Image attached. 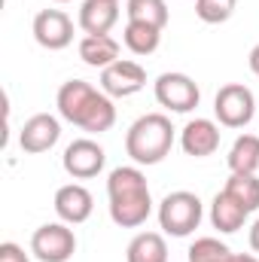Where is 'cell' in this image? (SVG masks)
I'll return each instance as SVG.
<instances>
[{"label": "cell", "mask_w": 259, "mask_h": 262, "mask_svg": "<svg viewBox=\"0 0 259 262\" xmlns=\"http://www.w3.org/2000/svg\"><path fill=\"white\" fill-rule=\"evenodd\" d=\"M55 107L64 122L89 131V134H104L116 125L113 98L85 79H67L55 95Z\"/></svg>", "instance_id": "6da1fadb"}, {"label": "cell", "mask_w": 259, "mask_h": 262, "mask_svg": "<svg viewBox=\"0 0 259 262\" xmlns=\"http://www.w3.org/2000/svg\"><path fill=\"white\" fill-rule=\"evenodd\" d=\"M107 198H110V220L119 229H137L153 213V195L143 171L137 165H119L107 177Z\"/></svg>", "instance_id": "7a4b0ae2"}, {"label": "cell", "mask_w": 259, "mask_h": 262, "mask_svg": "<svg viewBox=\"0 0 259 262\" xmlns=\"http://www.w3.org/2000/svg\"><path fill=\"white\" fill-rule=\"evenodd\" d=\"M174 146V125L165 113H146L125 131V152L134 165H159Z\"/></svg>", "instance_id": "3957f363"}, {"label": "cell", "mask_w": 259, "mask_h": 262, "mask_svg": "<svg viewBox=\"0 0 259 262\" xmlns=\"http://www.w3.org/2000/svg\"><path fill=\"white\" fill-rule=\"evenodd\" d=\"M204 220V204L195 192L177 189L168 192L159 204V226L171 238H189Z\"/></svg>", "instance_id": "277c9868"}, {"label": "cell", "mask_w": 259, "mask_h": 262, "mask_svg": "<svg viewBox=\"0 0 259 262\" xmlns=\"http://www.w3.org/2000/svg\"><path fill=\"white\" fill-rule=\"evenodd\" d=\"M213 116L223 128H244L256 116V98L244 82H229L213 98Z\"/></svg>", "instance_id": "5b68a950"}, {"label": "cell", "mask_w": 259, "mask_h": 262, "mask_svg": "<svg viewBox=\"0 0 259 262\" xmlns=\"http://www.w3.org/2000/svg\"><path fill=\"white\" fill-rule=\"evenodd\" d=\"M153 95L159 101V107L171 110V113H189L201 101V89L192 76L186 73H162L153 82Z\"/></svg>", "instance_id": "8992f818"}, {"label": "cell", "mask_w": 259, "mask_h": 262, "mask_svg": "<svg viewBox=\"0 0 259 262\" xmlns=\"http://www.w3.org/2000/svg\"><path fill=\"white\" fill-rule=\"evenodd\" d=\"M31 253L40 262H67L76 253V235L67 223H46L31 235Z\"/></svg>", "instance_id": "52a82bcc"}, {"label": "cell", "mask_w": 259, "mask_h": 262, "mask_svg": "<svg viewBox=\"0 0 259 262\" xmlns=\"http://www.w3.org/2000/svg\"><path fill=\"white\" fill-rule=\"evenodd\" d=\"M61 165H64V171L73 180H92V177H98L104 171L107 152H104V146L98 140L79 137V140L67 143L64 156H61Z\"/></svg>", "instance_id": "ba28073f"}, {"label": "cell", "mask_w": 259, "mask_h": 262, "mask_svg": "<svg viewBox=\"0 0 259 262\" xmlns=\"http://www.w3.org/2000/svg\"><path fill=\"white\" fill-rule=\"evenodd\" d=\"M34 40L49 49V52H61L73 43V21L61 9H43L34 15Z\"/></svg>", "instance_id": "9c48e42d"}, {"label": "cell", "mask_w": 259, "mask_h": 262, "mask_svg": "<svg viewBox=\"0 0 259 262\" xmlns=\"http://www.w3.org/2000/svg\"><path fill=\"white\" fill-rule=\"evenodd\" d=\"M58 140H61V122H58L52 113H37V116H31V119L21 125V131H18V146H21L28 156L49 152Z\"/></svg>", "instance_id": "30bf717a"}, {"label": "cell", "mask_w": 259, "mask_h": 262, "mask_svg": "<svg viewBox=\"0 0 259 262\" xmlns=\"http://www.w3.org/2000/svg\"><path fill=\"white\" fill-rule=\"evenodd\" d=\"M146 85V70L137 61H113L110 67L101 70V92L110 98H131Z\"/></svg>", "instance_id": "8fae6325"}, {"label": "cell", "mask_w": 259, "mask_h": 262, "mask_svg": "<svg viewBox=\"0 0 259 262\" xmlns=\"http://www.w3.org/2000/svg\"><path fill=\"white\" fill-rule=\"evenodd\" d=\"M55 213H58V220L67 223V226H79V223H85L89 216H92V210H95V198L92 192L85 189V186H79V183H67L61 186L58 192H55Z\"/></svg>", "instance_id": "7c38bea8"}, {"label": "cell", "mask_w": 259, "mask_h": 262, "mask_svg": "<svg viewBox=\"0 0 259 262\" xmlns=\"http://www.w3.org/2000/svg\"><path fill=\"white\" fill-rule=\"evenodd\" d=\"M180 146L192 159H207L220 149V125L213 119H189L180 131Z\"/></svg>", "instance_id": "4fadbf2b"}, {"label": "cell", "mask_w": 259, "mask_h": 262, "mask_svg": "<svg viewBox=\"0 0 259 262\" xmlns=\"http://www.w3.org/2000/svg\"><path fill=\"white\" fill-rule=\"evenodd\" d=\"M247 216H250V210H247L238 198L229 195L226 189L217 192L213 201H210V226H213L217 232H223V235H235L238 229H244Z\"/></svg>", "instance_id": "5bb4252c"}, {"label": "cell", "mask_w": 259, "mask_h": 262, "mask_svg": "<svg viewBox=\"0 0 259 262\" xmlns=\"http://www.w3.org/2000/svg\"><path fill=\"white\" fill-rule=\"evenodd\" d=\"M119 21V0H82L79 28L85 34H110Z\"/></svg>", "instance_id": "9a60e30c"}, {"label": "cell", "mask_w": 259, "mask_h": 262, "mask_svg": "<svg viewBox=\"0 0 259 262\" xmlns=\"http://www.w3.org/2000/svg\"><path fill=\"white\" fill-rule=\"evenodd\" d=\"M79 58L89 67H110L113 61H119V43L110 34H85L79 40Z\"/></svg>", "instance_id": "2e32d148"}, {"label": "cell", "mask_w": 259, "mask_h": 262, "mask_svg": "<svg viewBox=\"0 0 259 262\" xmlns=\"http://www.w3.org/2000/svg\"><path fill=\"white\" fill-rule=\"evenodd\" d=\"M125 262H168V244L159 232H137L128 241Z\"/></svg>", "instance_id": "e0dca14e"}, {"label": "cell", "mask_w": 259, "mask_h": 262, "mask_svg": "<svg viewBox=\"0 0 259 262\" xmlns=\"http://www.w3.org/2000/svg\"><path fill=\"white\" fill-rule=\"evenodd\" d=\"M226 165L232 174H256L259 171V137L256 134H241L229 156H226Z\"/></svg>", "instance_id": "ac0fdd59"}, {"label": "cell", "mask_w": 259, "mask_h": 262, "mask_svg": "<svg viewBox=\"0 0 259 262\" xmlns=\"http://www.w3.org/2000/svg\"><path fill=\"white\" fill-rule=\"evenodd\" d=\"M122 43L134 55H153L162 43V31L153 25H143V21H128L122 31Z\"/></svg>", "instance_id": "d6986e66"}, {"label": "cell", "mask_w": 259, "mask_h": 262, "mask_svg": "<svg viewBox=\"0 0 259 262\" xmlns=\"http://www.w3.org/2000/svg\"><path fill=\"white\" fill-rule=\"evenodd\" d=\"M125 12H128V21H143V25H153L159 31L168 25L165 0H125Z\"/></svg>", "instance_id": "ffe728a7"}, {"label": "cell", "mask_w": 259, "mask_h": 262, "mask_svg": "<svg viewBox=\"0 0 259 262\" xmlns=\"http://www.w3.org/2000/svg\"><path fill=\"white\" fill-rule=\"evenodd\" d=\"M232 198H238L250 213L259 210V177L256 174H232L223 186Z\"/></svg>", "instance_id": "44dd1931"}, {"label": "cell", "mask_w": 259, "mask_h": 262, "mask_svg": "<svg viewBox=\"0 0 259 262\" xmlns=\"http://www.w3.org/2000/svg\"><path fill=\"white\" fill-rule=\"evenodd\" d=\"M189 262H235V253L220 238H198L189 247Z\"/></svg>", "instance_id": "7402d4cb"}, {"label": "cell", "mask_w": 259, "mask_h": 262, "mask_svg": "<svg viewBox=\"0 0 259 262\" xmlns=\"http://www.w3.org/2000/svg\"><path fill=\"white\" fill-rule=\"evenodd\" d=\"M238 0H195V15L204 25H223L235 15Z\"/></svg>", "instance_id": "603a6c76"}, {"label": "cell", "mask_w": 259, "mask_h": 262, "mask_svg": "<svg viewBox=\"0 0 259 262\" xmlns=\"http://www.w3.org/2000/svg\"><path fill=\"white\" fill-rule=\"evenodd\" d=\"M0 262H31L25 247H18L15 241H3L0 244Z\"/></svg>", "instance_id": "cb8c5ba5"}, {"label": "cell", "mask_w": 259, "mask_h": 262, "mask_svg": "<svg viewBox=\"0 0 259 262\" xmlns=\"http://www.w3.org/2000/svg\"><path fill=\"white\" fill-rule=\"evenodd\" d=\"M247 241H250V250L259 256V220L250 226V235H247Z\"/></svg>", "instance_id": "d4e9b609"}, {"label": "cell", "mask_w": 259, "mask_h": 262, "mask_svg": "<svg viewBox=\"0 0 259 262\" xmlns=\"http://www.w3.org/2000/svg\"><path fill=\"white\" fill-rule=\"evenodd\" d=\"M247 64H250V70H253V73L259 76V43L253 46V49H250V55H247Z\"/></svg>", "instance_id": "484cf974"}, {"label": "cell", "mask_w": 259, "mask_h": 262, "mask_svg": "<svg viewBox=\"0 0 259 262\" xmlns=\"http://www.w3.org/2000/svg\"><path fill=\"white\" fill-rule=\"evenodd\" d=\"M235 262H259L256 253H235Z\"/></svg>", "instance_id": "4316f807"}, {"label": "cell", "mask_w": 259, "mask_h": 262, "mask_svg": "<svg viewBox=\"0 0 259 262\" xmlns=\"http://www.w3.org/2000/svg\"><path fill=\"white\" fill-rule=\"evenodd\" d=\"M55 3H70V0H55Z\"/></svg>", "instance_id": "83f0119b"}]
</instances>
